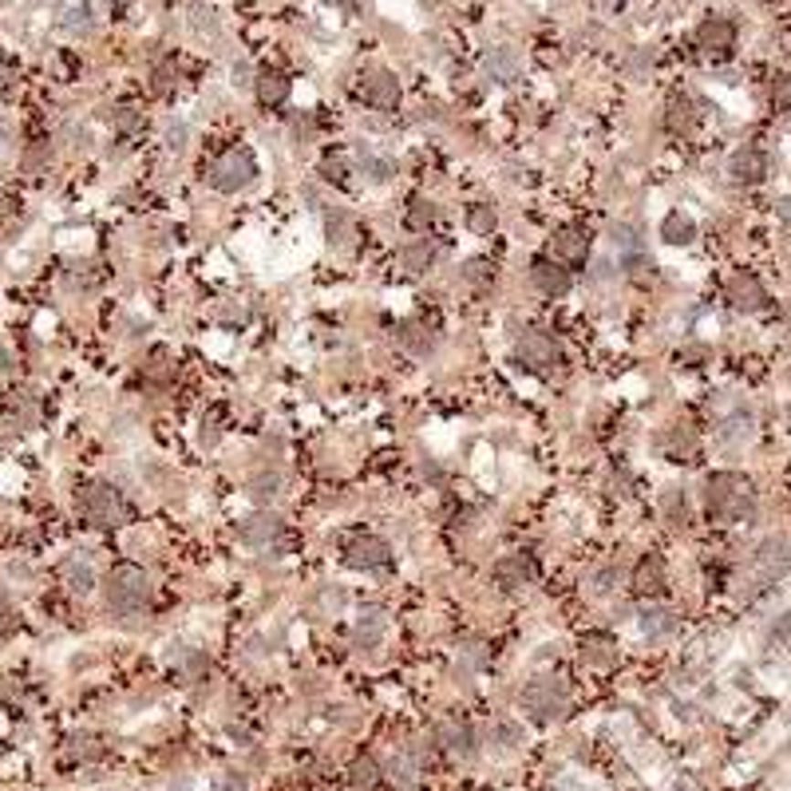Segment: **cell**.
I'll use <instances>...</instances> for the list:
<instances>
[{"instance_id":"f546056e","label":"cell","mask_w":791,"mask_h":791,"mask_svg":"<svg viewBox=\"0 0 791 791\" xmlns=\"http://www.w3.org/2000/svg\"><path fill=\"white\" fill-rule=\"evenodd\" d=\"M463 222H467V230L471 234L487 237V234H495V226H499V210L490 206V202H471L467 214H463Z\"/></svg>"},{"instance_id":"8992f818","label":"cell","mask_w":791,"mask_h":791,"mask_svg":"<svg viewBox=\"0 0 791 791\" xmlns=\"http://www.w3.org/2000/svg\"><path fill=\"white\" fill-rule=\"evenodd\" d=\"M590 249H594V237L585 226H562V230H554V237H550V258L562 261L566 269H578L590 261Z\"/></svg>"},{"instance_id":"816d5d0a","label":"cell","mask_w":791,"mask_h":791,"mask_svg":"<svg viewBox=\"0 0 791 791\" xmlns=\"http://www.w3.org/2000/svg\"><path fill=\"white\" fill-rule=\"evenodd\" d=\"M195 28H198V32H218V20H214V12L195 8Z\"/></svg>"},{"instance_id":"7402d4cb","label":"cell","mask_w":791,"mask_h":791,"mask_svg":"<svg viewBox=\"0 0 791 791\" xmlns=\"http://www.w3.org/2000/svg\"><path fill=\"white\" fill-rule=\"evenodd\" d=\"M237 534H242V543L246 546H269L273 538L281 534V522H278V514H249V519L237 526Z\"/></svg>"},{"instance_id":"f1b7e54d","label":"cell","mask_w":791,"mask_h":791,"mask_svg":"<svg viewBox=\"0 0 791 791\" xmlns=\"http://www.w3.org/2000/svg\"><path fill=\"white\" fill-rule=\"evenodd\" d=\"M400 344L412 349L416 356H427L436 349V329L424 325V321H407V325H400Z\"/></svg>"},{"instance_id":"d590c367","label":"cell","mask_w":791,"mask_h":791,"mask_svg":"<svg viewBox=\"0 0 791 791\" xmlns=\"http://www.w3.org/2000/svg\"><path fill=\"white\" fill-rule=\"evenodd\" d=\"M142 376L154 380V385H166V380L174 376V356L166 353V349H151L147 364H142Z\"/></svg>"},{"instance_id":"db71d44e","label":"cell","mask_w":791,"mask_h":791,"mask_svg":"<svg viewBox=\"0 0 791 791\" xmlns=\"http://www.w3.org/2000/svg\"><path fill=\"white\" fill-rule=\"evenodd\" d=\"M775 218H780V222H787V226H791V195H787V198H780V202H775Z\"/></svg>"},{"instance_id":"cb8c5ba5","label":"cell","mask_w":791,"mask_h":791,"mask_svg":"<svg viewBox=\"0 0 791 791\" xmlns=\"http://www.w3.org/2000/svg\"><path fill=\"white\" fill-rule=\"evenodd\" d=\"M436 258H439L436 237H412V242L400 249V261H404L407 273H427L431 266H436Z\"/></svg>"},{"instance_id":"8fae6325","label":"cell","mask_w":791,"mask_h":791,"mask_svg":"<svg viewBox=\"0 0 791 791\" xmlns=\"http://www.w3.org/2000/svg\"><path fill=\"white\" fill-rule=\"evenodd\" d=\"M768 171H772V159H768V151H760V147H740L733 159H728V174H733V183H744V186L764 183Z\"/></svg>"},{"instance_id":"7a4b0ae2","label":"cell","mask_w":791,"mask_h":791,"mask_svg":"<svg viewBox=\"0 0 791 791\" xmlns=\"http://www.w3.org/2000/svg\"><path fill=\"white\" fill-rule=\"evenodd\" d=\"M107 606L119 609V614H135V609L151 597V574L135 566V562H119V566L107 570Z\"/></svg>"},{"instance_id":"ffe728a7","label":"cell","mask_w":791,"mask_h":791,"mask_svg":"<svg viewBox=\"0 0 791 791\" xmlns=\"http://www.w3.org/2000/svg\"><path fill=\"white\" fill-rule=\"evenodd\" d=\"M578 653H582V661L585 665H594V669H609L617 661V641L609 638V633H585V638L578 641Z\"/></svg>"},{"instance_id":"6da1fadb","label":"cell","mask_w":791,"mask_h":791,"mask_svg":"<svg viewBox=\"0 0 791 791\" xmlns=\"http://www.w3.org/2000/svg\"><path fill=\"white\" fill-rule=\"evenodd\" d=\"M704 511H709L712 522H748L756 514V495H752V483L736 471H712L704 479Z\"/></svg>"},{"instance_id":"7dc6e473","label":"cell","mask_w":791,"mask_h":791,"mask_svg":"<svg viewBox=\"0 0 791 791\" xmlns=\"http://www.w3.org/2000/svg\"><path fill=\"white\" fill-rule=\"evenodd\" d=\"M290 131H293L297 142H301V139L309 142V139H313V119H309V115H293L290 119Z\"/></svg>"},{"instance_id":"d4e9b609","label":"cell","mask_w":791,"mask_h":791,"mask_svg":"<svg viewBox=\"0 0 791 791\" xmlns=\"http://www.w3.org/2000/svg\"><path fill=\"white\" fill-rule=\"evenodd\" d=\"M697 448H701V439H697V431H692L689 424H673V427H665V451L673 455L677 463H689L692 455H697Z\"/></svg>"},{"instance_id":"11a10c76","label":"cell","mask_w":791,"mask_h":791,"mask_svg":"<svg viewBox=\"0 0 791 791\" xmlns=\"http://www.w3.org/2000/svg\"><path fill=\"white\" fill-rule=\"evenodd\" d=\"M8 88H12V68L0 59V91H8Z\"/></svg>"},{"instance_id":"f35d334b","label":"cell","mask_w":791,"mask_h":791,"mask_svg":"<svg viewBox=\"0 0 791 791\" xmlns=\"http://www.w3.org/2000/svg\"><path fill=\"white\" fill-rule=\"evenodd\" d=\"M463 281H467V285H479V290H483V285H490V281H495V261L471 258V261L463 266Z\"/></svg>"},{"instance_id":"91938a15","label":"cell","mask_w":791,"mask_h":791,"mask_svg":"<svg viewBox=\"0 0 791 791\" xmlns=\"http://www.w3.org/2000/svg\"><path fill=\"white\" fill-rule=\"evenodd\" d=\"M166 791H190V780H183L178 787H174V784H166Z\"/></svg>"},{"instance_id":"6f0895ef","label":"cell","mask_w":791,"mask_h":791,"mask_svg":"<svg viewBox=\"0 0 791 791\" xmlns=\"http://www.w3.org/2000/svg\"><path fill=\"white\" fill-rule=\"evenodd\" d=\"M5 368H8V349L0 344V373H5Z\"/></svg>"},{"instance_id":"60d3db41","label":"cell","mask_w":791,"mask_h":791,"mask_svg":"<svg viewBox=\"0 0 791 791\" xmlns=\"http://www.w3.org/2000/svg\"><path fill=\"white\" fill-rule=\"evenodd\" d=\"M768 100H772L775 111H791V76H787V71H780V76H772Z\"/></svg>"},{"instance_id":"f907efd6","label":"cell","mask_w":791,"mask_h":791,"mask_svg":"<svg viewBox=\"0 0 791 791\" xmlns=\"http://www.w3.org/2000/svg\"><path fill=\"white\" fill-rule=\"evenodd\" d=\"M214 791H246V775L242 772H226L218 784H214Z\"/></svg>"},{"instance_id":"ee69618b","label":"cell","mask_w":791,"mask_h":791,"mask_svg":"<svg viewBox=\"0 0 791 791\" xmlns=\"http://www.w3.org/2000/svg\"><path fill=\"white\" fill-rule=\"evenodd\" d=\"M709 356H712V353H709V344H685V349L677 353V361L685 364V368H701L704 361H709Z\"/></svg>"},{"instance_id":"4dcf8cb0","label":"cell","mask_w":791,"mask_h":791,"mask_svg":"<svg viewBox=\"0 0 791 791\" xmlns=\"http://www.w3.org/2000/svg\"><path fill=\"white\" fill-rule=\"evenodd\" d=\"M64 582L71 585V590L88 594L91 585H95V570H91V558H88V554H71V558L64 562Z\"/></svg>"},{"instance_id":"7bdbcfd3","label":"cell","mask_w":791,"mask_h":791,"mask_svg":"<svg viewBox=\"0 0 791 791\" xmlns=\"http://www.w3.org/2000/svg\"><path fill=\"white\" fill-rule=\"evenodd\" d=\"M519 740H522V728H519V724L499 721V724H495V736H490V744H499V748H514Z\"/></svg>"},{"instance_id":"ba28073f","label":"cell","mask_w":791,"mask_h":791,"mask_svg":"<svg viewBox=\"0 0 791 791\" xmlns=\"http://www.w3.org/2000/svg\"><path fill=\"white\" fill-rule=\"evenodd\" d=\"M531 285L543 297H550V301H558V297H566L570 290H574V273L562 266V261H554V258H534L531 261Z\"/></svg>"},{"instance_id":"30bf717a","label":"cell","mask_w":791,"mask_h":791,"mask_svg":"<svg viewBox=\"0 0 791 791\" xmlns=\"http://www.w3.org/2000/svg\"><path fill=\"white\" fill-rule=\"evenodd\" d=\"M514 353H519V361L531 368V373H550L554 364H562V344L550 337V332H526Z\"/></svg>"},{"instance_id":"2e32d148","label":"cell","mask_w":791,"mask_h":791,"mask_svg":"<svg viewBox=\"0 0 791 791\" xmlns=\"http://www.w3.org/2000/svg\"><path fill=\"white\" fill-rule=\"evenodd\" d=\"M436 744L443 752H455V756H471L475 752V728L459 721V716H448V721L436 724Z\"/></svg>"},{"instance_id":"b9f144b4","label":"cell","mask_w":791,"mask_h":791,"mask_svg":"<svg viewBox=\"0 0 791 791\" xmlns=\"http://www.w3.org/2000/svg\"><path fill=\"white\" fill-rule=\"evenodd\" d=\"M748 436H752V419L744 412H736L733 419H724V424H721V439L724 443H740V439H748Z\"/></svg>"},{"instance_id":"603a6c76","label":"cell","mask_w":791,"mask_h":791,"mask_svg":"<svg viewBox=\"0 0 791 791\" xmlns=\"http://www.w3.org/2000/svg\"><path fill=\"white\" fill-rule=\"evenodd\" d=\"M661 242L665 246H692L697 242V222L685 210H669L661 218Z\"/></svg>"},{"instance_id":"52a82bcc","label":"cell","mask_w":791,"mask_h":791,"mask_svg":"<svg viewBox=\"0 0 791 791\" xmlns=\"http://www.w3.org/2000/svg\"><path fill=\"white\" fill-rule=\"evenodd\" d=\"M361 95H364L368 107H376V111H396V107H400V79H396L388 68H368L361 76Z\"/></svg>"},{"instance_id":"83f0119b","label":"cell","mask_w":791,"mask_h":791,"mask_svg":"<svg viewBox=\"0 0 791 791\" xmlns=\"http://www.w3.org/2000/svg\"><path fill=\"white\" fill-rule=\"evenodd\" d=\"M609 242H614V249H617L621 258L645 254V234L633 222H614V226H609Z\"/></svg>"},{"instance_id":"ab89813d","label":"cell","mask_w":791,"mask_h":791,"mask_svg":"<svg viewBox=\"0 0 791 791\" xmlns=\"http://www.w3.org/2000/svg\"><path fill=\"white\" fill-rule=\"evenodd\" d=\"M376 780H380V768H376L373 756H361V760H356L353 768H349V784H353V787H373Z\"/></svg>"},{"instance_id":"836d02e7","label":"cell","mask_w":791,"mask_h":791,"mask_svg":"<svg viewBox=\"0 0 791 791\" xmlns=\"http://www.w3.org/2000/svg\"><path fill=\"white\" fill-rule=\"evenodd\" d=\"M436 218H439V210H436V202H431V198L416 195L412 202H407V226H412L416 234H427Z\"/></svg>"},{"instance_id":"3957f363","label":"cell","mask_w":791,"mask_h":791,"mask_svg":"<svg viewBox=\"0 0 791 791\" xmlns=\"http://www.w3.org/2000/svg\"><path fill=\"white\" fill-rule=\"evenodd\" d=\"M206 183L214 190H222V195H237V190L254 186L258 183V159L249 147H230L222 151L218 159L206 166Z\"/></svg>"},{"instance_id":"94428289","label":"cell","mask_w":791,"mask_h":791,"mask_svg":"<svg viewBox=\"0 0 791 791\" xmlns=\"http://www.w3.org/2000/svg\"><path fill=\"white\" fill-rule=\"evenodd\" d=\"M111 8H127V5H135V0H107Z\"/></svg>"},{"instance_id":"5b68a950","label":"cell","mask_w":791,"mask_h":791,"mask_svg":"<svg viewBox=\"0 0 791 791\" xmlns=\"http://www.w3.org/2000/svg\"><path fill=\"white\" fill-rule=\"evenodd\" d=\"M79 514L91 526H115L127 514V507H123V495L111 483H91L79 490Z\"/></svg>"},{"instance_id":"484cf974","label":"cell","mask_w":791,"mask_h":791,"mask_svg":"<svg viewBox=\"0 0 791 791\" xmlns=\"http://www.w3.org/2000/svg\"><path fill=\"white\" fill-rule=\"evenodd\" d=\"M531 574H534V566H531V558H526V554H507V558L495 562V578L507 585V590H519V585H526V582H531Z\"/></svg>"},{"instance_id":"277c9868","label":"cell","mask_w":791,"mask_h":791,"mask_svg":"<svg viewBox=\"0 0 791 791\" xmlns=\"http://www.w3.org/2000/svg\"><path fill=\"white\" fill-rule=\"evenodd\" d=\"M570 709V689L562 677H534L531 685L522 689V712H531L534 721H562Z\"/></svg>"},{"instance_id":"5bb4252c","label":"cell","mask_w":791,"mask_h":791,"mask_svg":"<svg viewBox=\"0 0 791 791\" xmlns=\"http://www.w3.org/2000/svg\"><path fill=\"white\" fill-rule=\"evenodd\" d=\"M756 570L764 582H780L784 574L791 570V543L787 538H768L760 550H756Z\"/></svg>"},{"instance_id":"9c48e42d","label":"cell","mask_w":791,"mask_h":791,"mask_svg":"<svg viewBox=\"0 0 791 791\" xmlns=\"http://www.w3.org/2000/svg\"><path fill=\"white\" fill-rule=\"evenodd\" d=\"M344 562H349L353 570H364V574L385 570L392 562V546L385 543V538H376V534H356L353 543L344 546Z\"/></svg>"},{"instance_id":"d6a6232c","label":"cell","mask_w":791,"mask_h":791,"mask_svg":"<svg viewBox=\"0 0 791 791\" xmlns=\"http://www.w3.org/2000/svg\"><path fill=\"white\" fill-rule=\"evenodd\" d=\"M325 234H329V246H349L353 237H356V222H353L344 210L332 206V210L325 214Z\"/></svg>"},{"instance_id":"6125c7cd","label":"cell","mask_w":791,"mask_h":791,"mask_svg":"<svg viewBox=\"0 0 791 791\" xmlns=\"http://www.w3.org/2000/svg\"><path fill=\"white\" fill-rule=\"evenodd\" d=\"M5 617H8V606H5V597H0V626H5Z\"/></svg>"},{"instance_id":"74e56055","label":"cell","mask_w":791,"mask_h":791,"mask_svg":"<svg viewBox=\"0 0 791 791\" xmlns=\"http://www.w3.org/2000/svg\"><path fill=\"white\" fill-rule=\"evenodd\" d=\"M278 487H281V475L278 471H269V467H261V471L249 479V495L254 499H261V502H269L273 495H278Z\"/></svg>"},{"instance_id":"4316f807","label":"cell","mask_w":791,"mask_h":791,"mask_svg":"<svg viewBox=\"0 0 791 791\" xmlns=\"http://www.w3.org/2000/svg\"><path fill=\"white\" fill-rule=\"evenodd\" d=\"M677 629H680V621H677L673 609H645L641 614V633L649 641H669Z\"/></svg>"},{"instance_id":"e575fe53","label":"cell","mask_w":791,"mask_h":791,"mask_svg":"<svg viewBox=\"0 0 791 791\" xmlns=\"http://www.w3.org/2000/svg\"><path fill=\"white\" fill-rule=\"evenodd\" d=\"M661 514H665V522L685 526V522H689V499H685V490H680V487H665V490H661Z\"/></svg>"},{"instance_id":"9f6ffc18","label":"cell","mask_w":791,"mask_h":791,"mask_svg":"<svg viewBox=\"0 0 791 791\" xmlns=\"http://www.w3.org/2000/svg\"><path fill=\"white\" fill-rule=\"evenodd\" d=\"M609 273H614V266H609V261H594V278H597V281H606Z\"/></svg>"},{"instance_id":"ac0fdd59","label":"cell","mask_w":791,"mask_h":791,"mask_svg":"<svg viewBox=\"0 0 791 791\" xmlns=\"http://www.w3.org/2000/svg\"><path fill=\"white\" fill-rule=\"evenodd\" d=\"M254 95H258V103L261 107H281L285 100H290V79L281 76V71H273V68H261L258 76H254Z\"/></svg>"},{"instance_id":"be15d7a7","label":"cell","mask_w":791,"mask_h":791,"mask_svg":"<svg viewBox=\"0 0 791 791\" xmlns=\"http://www.w3.org/2000/svg\"><path fill=\"white\" fill-rule=\"evenodd\" d=\"M0 151H8V131H0Z\"/></svg>"},{"instance_id":"44dd1931","label":"cell","mask_w":791,"mask_h":791,"mask_svg":"<svg viewBox=\"0 0 791 791\" xmlns=\"http://www.w3.org/2000/svg\"><path fill=\"white\" fill-rule=\"evenodd\" d=\"M385 633H388L385 606H364L361 617H356V645H361V649H373V645H380Z\"/></svg>"},{"instance_id":"e0dca14e","label":"cell","mask_w":791,"mask_h":791,"mask_svg":"<svg viewBox=\"0 0 791 791\" xmlns=\"http://www.w3.org/2000/svg\"><path fill=\"white\" fill-rule=\"evenodd\" d=\"M483 68H487V76L495 79V83H514V79L522 76V59H519V52H514V47H507V44L490 47L487 59H483Z\"/></svg>"},{"instance_id":"1f68e13d","label":"cell","mask_w":791,"mask_h":791,"mask_svg":"<svg viewBox=\"0 0 791 791\" xmlns=\"http://www.w3.org/2000/svg\"><path fill=\"white\" fill-rule=\"evenodd\" d=\"M356 171H361L368 183H388V178L396 174V163L392 159H385V154H376V151H361V159H356Z\"/></svg>"},{"instance_id":"e7e4bbea","label":"cell","mask_w":791,"mask_h":791,"mask_svg":"<svg viewBox=\"0 0 791 791\" xmlns=\"http://www.w3.org/2000/svg\"><path fill=\"white\" fill-rule=\"evenodd\" d=\"M621 5H626V0H606V8H621Z\"/></svg>"},{"instance_id":"680465c9","label":"cell","mask_w":791,"mask_h":791,"mask_svg":"<svg viewBox=\"0 0 791 791\" xmlns=\"http://www.w3.org/2000/svg\"><path fill=\"white\" fill-rule=\"evenodd\" d=\"M8 210H12V202H8L5 195H0V218H5V214H8Z\"/></svg>"},{"instance_id":"f6af8a7d","label":"cell","mask_w":791,"mask_h":791,"mask_svg":"<svg viewBox=\"0 0 791 791\" xmlns=\"http://www.w3.org/2000/svg\"><path fill=\"white\" fill-rule=\"evenodd\" d=\"M621 582V566H602L594 574V590L597 594H614V585Z\"/></svg>"},{"instance_id":"bcb514c9","label":"cell","mask_w":791,"mask_h":791,"mask_svg":"<svg viewBox=\"0 0 791 791\" xmlns=\"http://www.w3.org/2000/svg\"><path fill=\"white\" fill-rule=\"evenodd\" d=\"M91 12H88V5H79V8H71L68 12V32H91Z\"/></svg>"},{"instance_id":"8d00e7d4","label":"cell","mask_w":791,"mask_h":791,"mask_svg":"<svg viewBox=\"0 0 791 791\" xmlns=\"http://www.w3.org/2000/svg\"><path fill=\"white\" fill-rule=\"evenodd\" d=\"M151 91H154V95L178 91V64H174V59H163V64H154V71H151Z\"/></svg>"},{"instance_id":"4fadbf2b","label":"cell","mask_w":791,"mask_h":791,"mask_svg":"<svg viewBox=\"0 0 791 791\" xmlns=\"http://www.w3.org/2000/svg\"><path fill=\"white\" fill-rule=\"evenodd\" d=\"M629 585H633V594H641V597L665 594V585H669L665 558L661 554H641L638 566H633V574H629Z\"/></svg>"},{"instance_id":"9a60e30c","label":"cell","mask_w":791,"mask_h":791,"mask_svg":"<svg viewBox=\"0 0 791 791\" xmlns=\"http://www.w3.org/2000/svg\"><path fill=\"white\" fill-rule=\"evenodd\" d=\"M697 44L704 47V52H712V56L733 52V47H736V24L728 20V16H709V20H701Z\"/></svg>"},{"instance_id":"c3c4849f","label":"cell","mask_w":791,"mask_h":791,"mask_svg":"<svg viewBox=\"0 0 791 791\" xmlns=\"http://www.w3.org/2000/svg\"><path fill=\"white\" fill-rule=\"evenodd\" d=\"M68 752H71V760H95V756H100V748H91L88 736H83V740H71Z\"/></svg>"},{"instance_id":"7c38bea8","label":"cell","mask_w":791,"mask_h":791,"mask_svg":"<svg viewBox=\"0 0 791 791\" xmlns=\"http://www.w3.org/2000/svg\"><path fill=\"white\" fill-rule=\"evenodd\" d=\"M728 301H733V309H740V313H760L764 305H768V290L760 285L756 273H733L728 278Z\"/></svg>"},{"instance_id":"681fc988","label":"cell","mask_w":791,"mask_h":791,"mask_svg":"<svg viewBox=\"0 0 791 791\" xmlns=\"http://www.w3.org/2000/svg\"><path fill=\"white\" fill-rule=\"evenodd\" d=\"M166 147H171V151H183L186 147V123H171V127H166Z\"/></svg>"},{"instance_id":"d6986e66","label":"cell","mask_w":791,"mask_h":791,"mask_svg":"<svg viewBox=\"0 0 791 791\" xmlns=\"http://www.w3.org/2000/svg\"><path fill=\"white\" fill-rule=\"evenodd\" d=\"M697 123H701V111L689 95H673V100L665 103V127L673 131V135H692Z\"/></svg>"},{"instance_id":"f5cc1de1","label":"cell","mask_w":791,"mask_h":791,"mask_svg":"<svg viewBox=\"0 0 791 791\" xmlns=\"http://www.w3.org/2000/svg\"><path fill=\"white\" fill-rule=\"evenodd\" d=\"M321 174L325 178H344V159H325L321 163Z\"/></svg>"}]
</instances>
